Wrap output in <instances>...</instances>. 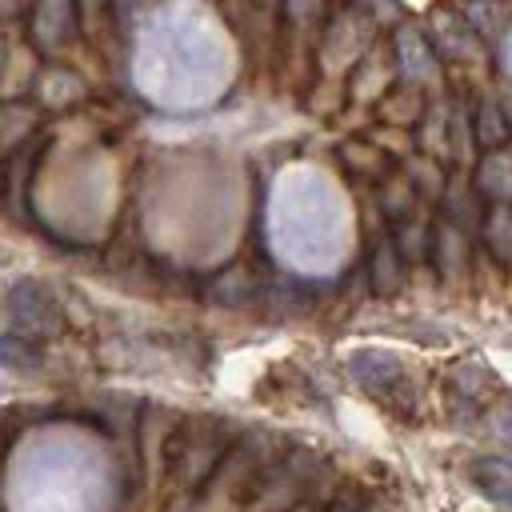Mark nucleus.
<instances>
[{"mask_svg": "<svg viewBox=\"0 0 512 512\" xmlns=\"http://www.w3.org/2000/svg\"><path fill=\"white\" fill-rule=\"evenodd\" d=\"M224 428L216 420H200L192 428V440H180L176 452H172V476L184 484V488H200L216 464L224 460Z\"/></svg>", "mask_w": 512, "mask_h": 512, "instance_id": "nucleus-1", "label": "nucleus"}, {"mask_svg": "<svg viewBox=\"0 0 512 512\" xmlns=\"http://www.w3.org/2000/svg\"><path fill=\"white\" fill-rule=\"evenodd\" d=\"M8 316L16 320L20 332H32V336H52L64 328V308L56 292L40 280H20L8 292Z\"/></svg>", "mask_w": 512, "mask_h": 512, "instance_id": "nucleus-2", "label": "nucleus"}, {"mask_svg": "<svg viewBox=\"0 0 512 512\" xmlns=\"http://www.w3.org/2000/svg\"><path fill=\"white\" fill-rule=\"evenodd\" d=\"M44 144H48V136H40L36 144H32V140H28V144H20V148L8 156L4 172H0L4 208H8V216H12V220H20V224L28 220V188H32V172H36V160H40Z\"/></svg>", "mask_w": 512, "mask_h": 512, "instance_id": "nucleus-3", "label": "nucleus"}, {"mask_svg": "<svg viewBox=\"0 0 512 512\" xmlns=\"http://www.w3.org/2000/svg\"><path fill=\"white\" fill-rule=\"evenodd\" d=\"M428 260L436 264V272H440L444 284L464 280V272H468V240H464V232H460L452 220H436V224H432Z\"/></svg>", "mask_w": 512, "mask_h": 512, "instance_id": "nucleus-4", "label": "nucleus"}, {"mask_svg": "<svg viewBox=\"0 0 512 512\" xmlns=\"http://www.w3.org/2000/svg\"><path fill=\"white\" fill-rule=\"evenodd\" d=\"M32 40L40 48H60L76 32V0H36L32 4Z\"/></svg>", "mask_w": 512, "mask_h": 512, "instance_id": "nucleus-5", "label": "nucleus"}, {"mask_svg": "<svg viewBox=\"0 0 512 512\" xmlns=\"http://www.w3.org/2000/svg\"><path fill=\"white\" fill-rule=\"evenodd\" d=\"M508 136H512V120H508L504 104L492 100V96H480V104H476V112H472V140H476L480 148L496 152V148L508 144Z\"/></svg>", "mask_w": 512, "mask_h": 512, "instance_id": "nucleus-6", "label": "nucleus"}, {"mask_svg": "<svg viewBox=\"0 0 512 512\" xmlns=\"http://www.w3.org/2000/svg\"><path fill=\"white\" fill-rule=\"evenodd\" d=\"M404 268H408V260L400 256L396 240H392V236H380V240H376V248H372V264H368L372 288H376L380 296L400 292V284H404Z\"/></svg>", "mask_w": 512, "mask_h": 512, "instance_id": "nucleus-7", "label": "nucleus"}, {"mask_svg": "<svg viewBox=\"0 0 512 512\" xmlns=\"http://www.w3.org/2000/svg\"><path fill=\"white\" fill-rule=\"evenodd\" d=\"M348 372H352V376H356L364 388H392V384L404 376L400 360H396L392 352H376V348L356 352V356L348 360Z\"/></svg>", "mask_w": 512, "mask_h": 512, "instance_id": "nucleus-8", "label": "nucleus"}, {"mask_svg": "<svg viewBox=\"0 0 512 512\" xmlns=\"http://www.w3.org/2000/svg\"><path fill=\"white\" fill-rule=\"evenodd\" d=\"M32 124H36V108L32 104H20V100L0 104V148L16 152L20 144H28L32 140Z\"/></svg>", "mask_w": 512, "mask_h": 512, "instance_id": "nucleus-9", "label": "nucleus"}, {"mask_svg": "<svg viewBox=\"0 0 512 512\" xmlns=\"http://www.w3.org/2000/svg\"><path fill=\"white\" fill-rule=\"evenodd\" d=\"M472 476H476V488H480L488 500L512 504V464H508V460L488 456V460H480V464L472 468Z\"/></svg>", "mask_w": 512, "mask_h": 512, "instance_id": "nucleus-10", "label": "nucleus"}, {"mask_svg": "<svg viewBox=\"0 0 512 512\" xmlns=\"http://www.w3.org/2000/svg\"><path fill=\"white\" fill-rule=\"evenodd\" d=\"M36 96H40L44 104L60 108V104L80 100V96H84V84H80L72 72H64V68H48V72L40 76V84H36Z\"/></svg>", "mask_w": 512, "mask_h": 512, "instance_id": "nucleus-11", "label": "nucleus"}, {"mask_svg": "<svg viewBox=\"0 0 512 512\" xmlns=\"http://www.w3.org/2000/svg\"><path fill=\"white\" fill-rule=\"evenodd\" d=\"M484 244H488V252H492L496 260L512 264V208L496 204V208L488 212V224H484Z\"/></svg>", "mask_w": 512, "mask_h": 512, "instance_id": "nucleus-12", "label": "nucleus"}, {"mask_svg": "<svg viewBox=\"0 0 512 512\" xmlns=\"http://www.w3.org/2000/svg\"><path fill=\"white\" fill-rule=\"evenodd\" d=\"M40 344L28 340V336H0V364L12 368V372H32L40 368Z\"/></svg>", "mask_w": 512, "mask_h": 512, "instance_id": "nucleus-13", "label": "nucleus"}, {"mask_svg": "<svg viewBox=\"0 0 512 512\" xmlns=\"http://www.w3.org/2000/svg\"><path fill=\"white\" fill-rule=\"evenodd\" d=\"M32 4H36V0H0V24H8V20H16V16L32 12Z\"/></svg>", "mask_w": 512, "mask_h": 512, "instance_id": "nucleus-14", "label": "nucleus"}, {"mask_svg": "<svg viewBox=\"0 0 512 512\" xmlns=\"http://www.w3.org/2000/svg\"><path fill=\"white\" fill-rule=\"evenodd\" d=\"M496 432H500V440L512 444V404H504V408L496 412Z\"/></svg>", "mask_w": 512, "mask_h": 512, "instance_id": "nucleus-15", "label": "nucleus"}, {"mask_svg": "<svg viewBox=\"0 0 512 512\" xmlns=\"http://www.w3.org/2000/svg\"><path fill=\"white\" fill-rule=\"evenodd\" d=\"M0 72H4V40H0Z\"/></svg>", "mask_w": 512, "mask_h": 512, "instance_id": "nucleus-16", "label": "nucleus"}, {"mask_svg": "<svg viewBox=\"0 0 512 512\" xmlns=\"http://www.w3.org/2000/svg\"><path fill=\"white\" fill-rule=\"evenodd\" d=\"M296 512H304V508H296Z\"/></svg>", "mask_w": 512, "mask_h": 512, "instance_id": "nucleus-17", "label": "nucleus"}]
</instances>
